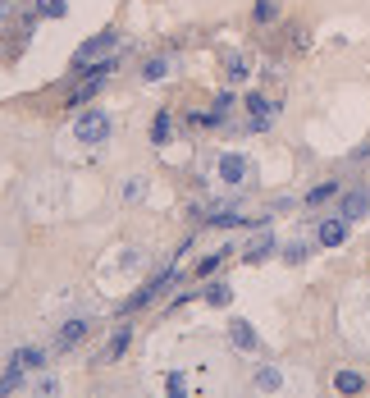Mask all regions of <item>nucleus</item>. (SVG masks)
<instances>
[{
  "mask_svg": "<svg viewBox=\"0 0 370 398\" xmlns=\"http://www.w3.org/2000/svg\"><path fill=\"white\" fill-rule=\"evenodd\" d=\"M10 362H19L23 371H42V366H46V353H42V348H19Z\"/></svg>",
  "mask_w": 370,
  "mask_h": 398,
  "instance_id": "nucleus-12",
  "label": "nucleus"
},
{
  "mask_svg": "<svg viewBox=\"0 0 370 398\" xmlns=\"http://www.w3.org/2000/svg\"><path fill=\"white\" fill-rule=\"evenodd\" d=\"M334 389H338V394H361V389H366V380H361L357 371H338V376H334Z\"/></svg>",
  "mask_w": 370,
  "mask_h": 398,
  "instance_id": "nucleus-13",
  "label": "nucleus"
},
{
  "mask_svg": "<svg viewBox=\"0 0 370 398\" xmlns=\"http://www.w3.org/2000/svg\"><path fill=\"white\" fill-rule=\"evenodd\" d=\"M23 376H28V371H23L19 362H10V371L0 376V394H10V389H19V385H23Z\"/></svg>",
  "mask_w": 370,
  "mask_h": 398,
  "instance_id": "nucleus-17",
  "label": "nucleus"
},
{
  "mask_svg": "<svg viewBox=\"0 0 370 398\" xmlns=\"http://www.w3.org/2000/svg\"><path fill=\"white\" fill-rule=\"evenodd\" d=\"M74 138H78V142H87V147L106 142V138H110V119H106L101 110H87V115H78V124H74Z\"/></svg>",
  "mask_w": 370,
  "mask_h": 398,
  "instance_id": "nucleus-2",
  "label": "nucleus"
},
{
  "mask_svg": "<svg viewBox=\"0 0 370 398\" xmlns=\"http://www.w3.org/2000/svg\"><path fill=\"white\" fill-rule=\"evenodd\" d=\"M251 14H256V23H270L274 19V5H270V0H256V10H251Z\"/></svg>",
  "mask_w": 370,
  "mask_h": 398,
  "instance_id": "nucleus-22",
  "label": "nucleus"
},
{
  "mask_svg": "<svg viewBox=\"0 0 370 398\" xmlns=\"http://www.w3.org/2000/svg\"><path fill=\"white\" fill-rule=\"evenodd\" d=\"M256 389H261V394H270V389H283V376L274 371V366H261V371H256Z\"/></svg>",
  "mask_w": 370,
  "mask_h": 398,
  "instance_id": "nucleus-15",
  "label": "nucleus"
},
{
  "mask_svg": "<svg viewBox=\"0 0 370 398\" xmlns=\"http://www.w3.org/2000/svg\"><path fill=\"white\" fill-rule=\"evenodd\" d=\"M247 74H251L247 56H229V65H224V78H229V83H247Z\"/></svg>",
  "mask_w": 370,
  "mask_h": 398,
  "instance_id": "nucleus-14",
  "label": "nucleus"
},
{
  "mask_svg": "<svg viewBox=\"0 0 370 398\" xmlns=\"http://www.w3.org/2000/svg\"><path fill=\"white\" fill-rule=\"evenodd\" d=\"M224 252H229V247H219V252H210V256H206V261L196 265V275H210V270H215V265H219V261H224Z\"/></svg>",
  "mask_w": 370,
  "mask_h": 398,
  "instance_id": "nucleus-21",
  "label": "nucleus"
},
{
  "mask_svg": "<svg viewBox=\"0 0 370 398\" xmlns=\"http://www.w3.org/2000/svg\"><path fill=\"white\" fill-rule=\"evenodd\" d=\"M115 51H119V37H115V33H96L92 42H83V46H78L74 65L83 69V74H87V65H101V60H110Z\"/></svg>",
  "mask_w": 370,
  "mask_h": 398,
  "instance_id": "nucleus-1",
  "label": "nucleus"
},
{
  "mask_svg": "<svg viewBox=\"0 0 370 398\" xmlns=\"http://www.w3.org/2000/svg\"><path fill=\"white\" fill-rule=\"evenodd\" d=\"M87 330H92V321H87V316H74V321H65L60 330H55V348H74V343L83 339Z\"/></svg>",
  "mask_w": 370,
  "mask_h": 398,
  "instance_id": "nucleus-5",
  "label": "nucleus"
},
{
  "mask_svg": "<svg viewBox=\"0 0 370 398\" xmlns=\"http://www.w3.org/2000/svg\"><path fill=\"white\" fill-rule=\"evenodd\" d=\"M142 74H146V83H160V78L169 74V56H155V60H146V69H142Z\"/></svg>",
  "mask_w": 370,
  "mask_h": 398,
  "instance_id": "nucleus-18",
  "label": "nucleus"
},
{
  "mask_svg": "<svg viewBox=\"0 0 370 398\" xmlns=\"http://www.w3.org/2000/svg\"><path fill=\"white\" fill-rule=\"evenodd\" d=\"M206 302H210V307H229V302H233V288L229 284H210L206 288Z\"/></svg>",
  "mask_w": 370,
  "mask_h": 398,
  "instance_id": "nucleus-16",
  "label": "nucleus"
},
{
  "mask_svg": "<svg viewBox=\"0 0 370 398\" xmlns=\"http://www.w3.org/2000/svg\"><path fill=\"white\" fill-rule=\"evenodd\" d=\"M270 252H274V233H270V229H261V233H256V238L247 243V252H242V256H247V261H265Z\"/></svg>",
  "mask_w": 370,
  "mask_h": 398,
  "instance_id": "nucleus-8",
  "label": "nucleus"
},
{
  "mask_svg": "<svg viewBox=\"0 0 370 398\" xmlns=\"http://www.w3.org/2000/svg\"><path fill=\"white\" fill-rule=\"evenodd\" d=\"M288 261H306V243H293V247H288Z\"/></svg>",
  "mask_w": 370,
  "mask_h": 398,
  "instance_id": "nucleus-24",
  "label": "nucleus"
},
{
  "mask_svg": "<svg viewBox=\"0 0 370 398\" xmlns=\"http://www.w3.org/2000/svg\"><path fill=\"white\" fill-rule=\"evenodd\" d=\"M133 197H142V183L133 179V183H124V201H133Z\"/></svg>",
  "mask_w": 370,
  "mask_h": 398,
  "instance_id": "nucleus-23",
  "label": "nucleus"
},
{
  "mask_svg": "<svg viewBox=\"0 0 370 398\" xmlns=\"http://www.w3.org/2000/svg\"><path fill=\"white\" fill-rule=\"evenodd\" d=\"M219 179H224L229 188H238V183H247V179H251V165H247V156H238V151L219 156Z\"/></svg>",
  "mask_w": 370,
  "mask_h": 398,
  "instance_id": "nucleus-3",
  "label": "nucleus"
},
{
  "mask_svg": "<svg viewBox=\"0 0 370 398\" xmlns=\"http://www.w3.org/2000/svg\"><path fill=\"white\" fill-rule=\"evenodd\" d=\"M316 238H320V247H343V238H348V215H334V220H320Z\"/></svg>",
  "mask_w": 370,
  "mask_h": 398,
  "instance_id": "nucleus-4",
  "label": "nucleus"
},
{
  "mask_svg": "<svg viewBox=\"0 0 370 398\" xmlns=\"http://www.w3.org/2000/svg\"><path fill=\"white\" fill-rule=\"evenodd\" d=\"M229 339H233V348H242V353H251V348H256V330H251L247 321H233V325H229Z\"/></svg>",
  "mask_w": 370,
  "mask_h": 398,
  "instance_id": "nucleus-9",
  "label": "nucleus"
},
{
  "mask_svg": "<svg viewBox=\"0 0 370 398\" xmlns=\"http://www.w3.org/2000/svg\"><path fill=\"white\" fill-rule=\"evenodd\" d=\"M128 339H133V334H128V325H119V330L110 334V343H106V362H119V357L128 353Z\"/></svg>",
  "mask_w": 370,
  "mask_h": 398,
  "instance_id": "nucleus-10",
  "label": "nucleus"
},
{
  "mask_svg": "<svg viewBox=\"0 0 370 398\" xmlns=\"http://www.w3.org/2000/svg\"><path fill=\"white\" fill-rule=\"evenodd\" d=\"M334 192H338V183H320V188H311V192H306V201H311V206H320V201H329Z\"/></svg>",
  "mask_w": 370,
  "mask_h": 398,
  "instance_id": "nucleus-20",
  "label": "nucleus"
},
{
  "mask_svg": "<svg viewBox=\"0 0 370 398\" xmlns=\"http://www.w3.org/2000/svg\"><path fill=\"white\" fill-rule=\"evenodd\" d=\"M169 138H174V119H169V115L160 110V115L151 119V142H155V147H165Z\"/></svg>",
  "mask_w": 370,
  "mask_h": 398,
  "instance_id": "nucleus-11",
  "label": "nucleus"
},
{
  "mask_svg": "<svg viewBox=\"0 0 370 398\" xmlns=\"http://www.w3.org/2000/svg\"><path fill=\"white\" fill-rule=\"evenodd\" d=\"M247 115H251V128H256V133L274 124V106L265 97H247Z\"/></svg>",
  "mask_w": 370,
  "mask_h": 398,
  "instance_id": "nucleus-6",
  "label": "nucleus"
},
{
  "mask_svg": "<svg viewBox=\"0 0 370 398\" xmlns=\"http://www.w3.org/2000/svg\"><path fill=\"white\" fill-rule=\"evenodd\" d=\"M65 10H69V0H37V14H42V19H65Z\"/></svg>",
  "mask_w": 370,
  "mask_h": 398,
  "instance_id": "nucleus-19",
  "label": "nucleus"
},
{
  "mask_svg": "<svg viewBox=\"0 0 370 398\" xmlns=\"http://www.w3.org/2000/svg\"><path fill=\"white\" fill-rule=\"evenodd\" d=\"M366 210H370L366 188H348V192H343V215H348V220H361Z\"/></svg>",
  "mask_w": 370,
  "mask_h": 398,
  "instance_id": "nucleus-7",
  "label": "nucleus"
}]
</instances>
